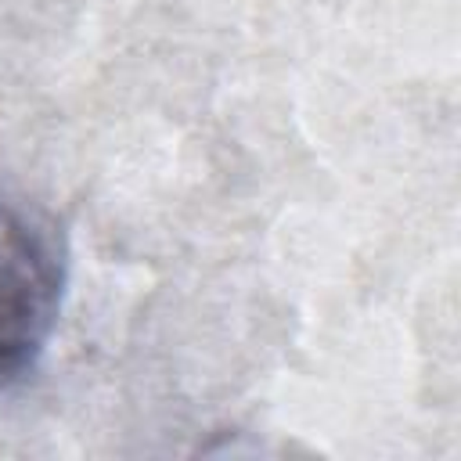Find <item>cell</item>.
Returning <instances> with one entry per match:
<instances>
[{"label":"cell","mask_w":461,"mask_h":461,"mask_svg":"<svg viewBox=\"0 0 461 461\" xmlns=\"http://www.w3.org/2000/svg\"><path fill=\"white\" fill-rule=\"evenodd\" d=\"M65 270L43 230L0 198V375L29 367L61 310Z\"/></svg>","instance_id":"1"}]
</instances>
